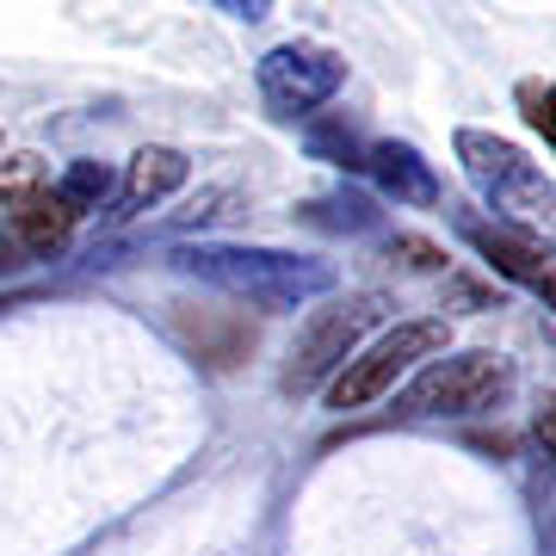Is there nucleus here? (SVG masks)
Returning a JSON list of instances; mask_svg holds the SVG:
<instances>
[{
	"label": "nucleus",
	"instance_id": "nucleus-12",
	"mask_svg": "<svg viewBox=\"0 0 556 556\" xmlns=\"http://www.w3.org/2000/svg\"><path fill=\"white\" fill-rule=\"evenodd\" d=\"M303 223H316V229H346V236H358V229H371V199H358V192H328V199H309L298 211Z\"/></svg>",
	"mask_w": 556,
	"mask_h": 556
},
{
	"label": "nucleus",
	"instance_id": "nucleus-1",
	"mask_svg": "<svg viewBox=\"0 0 556 556\" xmlns=\"http://www.w3.org/2000/svg\"><path fill=\"white\" fill-rule=\"evenodd\" d=\"M174 266L199 285H217L241 303L260 309H303L334 291V266L309 254H285V248H236V241H204V248H179Z\"/></svg>",
	"mask_w": 556,
	"mask_h": 556
},
{
	"label": "nucleus",
	"instance_id": "nucleus-15",
	"mask_svg": "<svg viewBox=\"0 0 556 556\" xmlns=\"http://www.w3.org/2000/svg\"><path fill=\"white\" fill-rule=\"evenodd\" d=\"M229 204H241L236 186H204L199 199H186V211H179V229H192V223H217L229 217Z\"/></svg>",
	"mask_w": 556,
	"mask_h": 556
},
{
	"label": "nucleus",
	"instance_id": "nucleus-16",
	"mask_svg": "<svg viewBox=\"0 0 556 556\" xmlns=\"http://www.w3.org/2000/svg\"><path fill=\"white\" fill-rule=\"evenodd\" d=\"M390 260H402L408 273H445V248H433L427 236H390Z\"/></svg>",
	"mask_w": 556,
	"mask_h": 556
},
{
	"label": "nucleus",
	"instance_id": "nucleus-6",
	"mask_svg": "<svg viewBox=\"0 0 556 556\" xmlns=\"http://www.w3.org/2000/svg\"><path fill=\"white\" fill-rule=\"evenodd\" d=\"M254 87L278 118H316L321 105L346 87V56L328 50V43H309V38L273 43L254 62Z\"/></svg>",
	"mask_w": 556,
	"mask_h": 556
},
{
	"label": "nucleus",
	"instance_id": "nucleus-9",
	"mask_svg": "<svg viewBox=\"0 0 556 556\" xmlns=\"http://www.w3.org/2000/svg\"><path fill=\"white\" fill-rule=\"evenodd\" d=\"M186 174H192V161L179 155L174 142H142L137 155H130V174H124L118 186V217H149L161 199H174L179 186H186Z\"/></svg>",
	"mask_w": 556,
	"mask_h": 556
},
{
	"label": "nucleus",
	"instance_id": "nucleus-17",
	"mask_svg": "<svg viewBox=\"0 0 556 556\" xmlns=\"http://www.w3.org/2000/svg\"><path fill=\"white\" fill-rule=\"evenodd\" d=\"M452 291H457V303H464V309H495V298H489L482 285H470V278H457Z\"/></svg>",
	"mask_w": 556,
	"mask_h": 556
},
{
	"label": "nucleus",
	"instance_id": "nucleus-10",
	"mask_svg": "<svg viewBox=\"0 0 556 556\" xmlns=\"http://www.w3.org/2000/svg\"><path fill=\"white\" fill-rule=\"evenodd\" d=\"M7 223H13V241H20L25 254H38V260H56L62 248H68V236H75V217L62 211V199L50 192V186H38L31 199L13 204Z\"/></svg>",
	"mask_w": 556,
	"mask_h": 556
},
{
	"label": "nucleus",
	"instance_id": "nucleus-4",
	"mask_svg": "<svg viewBox=\"0 0 556 556\" xmlns=\"http://www.w3.org/2000/svg\"><path fill=\"white\" fill-rule=\"evenodd\" d=\"M445 340H452V328H445V316H415V321H396L390 334H378L365 353H353L346 365L334 371V383L321 390L328 396V408L334 415H358V408H371V402H383L390 390H396L408 371H420L427 358L445 353Z\"/></svg>",
	"mask_w": 556,
	"mask_h": 556
},
{
	"label": "nucleus",
	"instance_id": "nucleus-3",
	"mask_svg": "<svg viewBox=\"0 0 556 556\" xmlns=\"http://www.w3.org/2000/svg\"><path fill=\"white\" fill-rule=\"evenodd\" d=\"M514 396V358L470 346V353H439L415 371V383L396 396L402 420H470L495 415Z\"/></svg>",
	"mask_w": 556,
	"mask_h": 556
},
{
	"label": "nucleus",
	"instance_id": "nucleus-14",
	"mask_svg": "<svg viewBox=\"0 0 556 556\" xmlns=\"http://www.w3.org/2000/svg\"><path fill=\"white\" fill-rule=\"evenodd\" d=\"M514 100H519V118H526V124H532V130H538V137H544V142H551L556 137V118H551V105H556V87H551V80H519V93H514Z\"/></svg>",
	"mask_w": 556,
	"mask_h": 556
},
{
	"label": "nucleus",
	"instance_id": "nucleus-13",
	"mask_svg": "<svg viewBox=\"0 0 556 556\" xmlns=\"http://www.w3.org/2000/svg\"><path fill=\"white\" fill-rule=\"evenodd\" d=\"M38 186H50V174H43V155H13V161H0V211H13L20 199H31Z\"/></svg>",
	"mask_w": 556,
	"mask_h": 556
},
{
	"label": "nucleus",
	"instance_id": "nucleus-2",
	"mask_svg": "<svg viewBox=\"0 0 556 556\" xmlns=\"http://www.w3.org/2000/svg\"><path fill=\"white\" fill-rule=\"evenodd\" d=\"M452 155H457V167H464V179H470V192L482 199L489 223L519 229V236H544V229H551L556 186L519 142L495 137V130H477V124H457Z\"/></svg>",
	"mask_w": 556,
	"mask_h": 556
},
{
	"label": "nucleus",
	"instance_id": "nucleus-8",
	"mask_svg": "<svg viewBox=\"0 0 556 556\" xmlns=\"http://www.w3.org/2000/svg\"><path fill=\"white\" fill-rule=\"evenodd\" d=\"M358 167L378 179V192L383 199H396V204H439V174H433V161L420 155L415 142H396V137H383L371 142L365 155H358Z\"/></svg>",
	"mask_w": 556,
	"mask_h": 556
},
{
	"label": "nucleus",
	"instance_id": "nucleus-5",
	"mask_svg": "<svg viewBox=\"0 0 556 556\" xmlns=\"http://www.w3.org/2000/svg\"><path fill=\"white\" fill-rule=\"evenodd\" d=\"M378 316H383L378 291H353V298H334V303H321V309H309L298 340H291L285 371H278V390L285 396H316V390H328L334 371L358 353V340H365V328Z\"/></svg>",
	"mask_w": 556,
	"mask_h": 556
},
{
	"label": "nucleus",
	"instance_id": "nucleus-7",
	"mask_svg": "<svg viewBox=\"0 0 556 556\" xmlns=\"http://www.w3.org/2000/svg\"><path fill=\"white\" fill-rule=\"evenodd\" d=\"M457 236L470 241L501 278H514V285H526V291H538L551 303V241L544 236H519V229H501V223L470 217V211L457 217Z\"/></svg>",
	"mask_w": 556,
	"mask_h": 556
},
{
	"label": "nucleus",
	"instance_id": "nucleus-11",
	"mask_svg": "<svg viewBox=\"0 0 556 556\" xmlns=\"http://www.w3.org/2000/svg\"><path fill=\"white\" fill-rule=\"evenodd\" d=\"M50 192H56L62 211L80 223V217H93V211L118 192V174H112L105 161H68V167H62V179H50Z\"/></svg>",
	"mask_w": 556,
	"mask_h": 556
}]
</instances>
